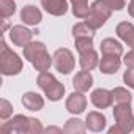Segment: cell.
I'll list each match as a JSON object with an SVG mask.
<instances>
[{
  "label": "cell",
  "mask_w": 134,
  "mask_h": 134,
  "mask_svg": "<svg viewBox=\"0 0 134 134\" xmlns=\"http://www.w3.org/2000/svg\"><path fill=\"white\" fill-rule=\"evenodd\" d=\"M74 46L79 54L93 49V38H74Z\"/></svg>",
  "instance_id": "484cf974"
},
{
  "label": "cell",
  "mask_w": 134,
  "mask_h": 134,
  "mask_svg": "<svg viewBox=\"0 0 134 134\" xmlns=\"http://www.w3.org/2000/svg\"><path fill=\"white\" fill-rule=\"evenodd\" d=\"M32 65H33V68H35L36 71L43 73V71H47V70L51 68V65H54V60H52V57L49 55V52L44 51L43 54H40V55L32 62Z\"/></svg>",
  "instance_id": "ffe728a7"
},
{
  "label": "cell",
  "mask_w": 134,
  "mask_h": 134,
  "mask_svg": "<svg viewBox=\"0 0 134 134\" xmlns=\"http://www.w3.org/2000/svg\"><path fill=\"white\" fill-rule=\"evenodd\" d=\"M115 33H117V36H118L126 46H129L131 49H134V25H132L131 22L123 21V22L117 24Z\"/></svg>",
  "instance_id": "8fae6325"
},
{
  "label": "cell",
  "mask_w": 134,
  "mask_h": 134,
  "mask_svg": "<svg viewBox=\"0 0 134 134\" xmlns=\"http://www.w3.org/2000/svg\"><path fill=\"white\" fill-rule=\"evenodd\" d=\"M43 131H44V128H43V125H41V121L38 118L24 117V123H22L21 134H40Z\"/></svg>",
  "instance_id": "d6986e66"
},
{
  "label": "cell",
  "mask_w": 134,
  "mask_h": 134,
  "mask_svg": "<svg viewBox=\"0 0 134 134\" xmlns=\"http://www.w3.org/2000/svg\"><path fill=\"white\" fill-rule=\"evenodd\" d=\"M38 87L44 92L49 101H60L65 95V85L57 81V77L47 71H43L36 77Z\"/></svg>",
  "instance_id": "7a4b0ae2"
},
{
  "label": "cell",
  "mask_w": 134,
  "mask_h": 134,
  "mask_svg": "<svg viewBox=\"0 0 134 134\" xmlns=\"http://www.w3.org/2000/svg\"><path fill=\"white\" fill-rule=\"evenodd\" d=\"M123 82H125L129 88H134V70H132V68H128V70L123 73Z\"/></svg>",
  "instance_id": "83f0119b"
},
{
  "label": "cell",
  "mask_w": 134,
  "mask_h": 134,
  "mask_svg": "<svg viewBox=\"0 0 134 134\" xmlns=\"http://www.w3.org/2000/svg\"><path fill=\"white\" fill-rule=\"evenodd\" d=\"M92 85H93V76L90 74V71L82 70V71L76 73V76L73 77V87L77 92L85 93L92 88Z\"/></svg>",
  "instance_id": "4fadbf2b"
},
{
  "label": "cell",
  "mask_w": 134,
  "mask_h": 134,
  "mask_svg": "<svg viewBox=\"0 0 134 134\" xmlns=\"http://www.w3.org/2000/svg\"><path fill=\"white\" fill-rule=\"evenodd\" d=\"M112 96H114L115 104H131L132 101V95L125 87H115L112 90Z\"/></svg>",
  "instance_id": "cb8c5ba5"
},
{
  "label": "cell",
  "mask_w": 134,
  "mask_h": 134,
  "mask_svg": "<svg viewBox=\"0 0 134 134\" xmlns=\"http://www.w3.org/2000/svg\"><path fill=\"white\" fill-rule=\"evenodd\" d=\"M109 134H123V131L120 129L118 125H114L112 128H109Z\"/></svg>",
  "instance_id": "4dcf8cb0"
},
{
  "label": "cell",
  "mask_w": 134,
  "mask_h": 134,
  "mask_svg": "<svg viewBox=\"0 0 134 134\" xmlns=\"http://www.w3.org/2000/svg\"><path fill=\"white\" fill-rule=\"evenodd\" d=\"M41 7L52 16H63L68 11V0H41Z\"/></svg>",
  "instance_id": "7c38bea8"
},
{
  "label": "cell",
  "mask_w": 134,
  "mask_h": 134,
  "mask_svg": "<svg viewBox=\"0 0 134 134\" xmlns=\"http://www.w3.org/2000/svg\"><path fill=\"white\" fill-rule=\"evenodd\" d=\"M90 99H92V104L96 109H107L114 103L112 92H109L106 88H96V90H93L92 95H90Z\"/></svg>",
  "instance_id": "ba28073f"
},
{
  "label": "cell",
  "mask_w": 134,
  "mask_h": 134,
  "mask_svg": "<svg viewBox=\"0 0 134 134\" xmlns=\"http://www.w3.org/2000/svg\"><path fill=\"white\" fill-rule=\"evenodd\" d=\"M21 21L25 25H38L43 21V13L35 5H25L21 10Z\"/></svg>",
  "instance_id": "9c48e42d"
},
{
  "label": "cell",
  "mask_w": 134,
  "mask_h": 134,
  "mask_svg": "<svg viewBox=\"0 0 134 134\" xmlns=\"http://www.w3.org/2000/svg\"><path fill=\"white\" fill-rule=\"evenodd\" d=\"M44 51H46L44 43H41V41H30V43L24 47V58L32 63V62H33L40 54H43Z\"/></svg>",
  "instance_id": "ac0fdd59"
},
{
  "label": "cell",
  "mask_w": 134,
  "mask_h": 134,
  "mask_svg": "<svg viewBox=\"0 0 134 134\" xmlns=\"http://www.w3.org/2000/svg\"><path fill=\"white\" fill-rule=\"evenodd\" d=\"M35 32L29 30L25 25H13L10 29V40L14 46H19V47H25L32 38H33Z\"/></svg>",
  "instance_id": "8992f818"
},
{
  "label": "cell",
  "mask_w": 134,
  "mask_h": 134,
  "mask_svg": "<svg viewBox=\"0 0 134 134\" xmlns=\"http://www.w3.org/2000/svg\"><path fill=\"white\" fill-rule=\"evenodd\" d=\"M13 114V106L10 101L7 99H0V118L2 120H8Z\"/></svg>",
  "instance_id": "4316f807"
},
{
  "label": "cell",
  "mask_w": 134,
  "mask_h": 134,
  "mask_svg": "<svg viewBox=\"0 0 134 134\" xmlns=\"http://www.w3.org/2000/svg\"><path fill=\"white\" fill-rule=\"evenodd\" d=\"M43 132H65V131L60 128H55V126H49V128H44Z\"/></svg>",
  "instance_id": "1f68e13d"
},
{
  "label": "cell",
  "mask_w": 134,
  "mask_h": 134,
  "mask_svg": "<svg viewBox=\"0 0 134 134\" xmlns=\"http://www.w3.org/2000/svg\"><path fill=\"white\" fill-rule=\"evenodd\" d=\"M16 13V2L14 0H0V16L3 19L11 18Z\"/></svg>",
  "instance_id": "d4e9b609"
},
{
  "label": "cell",
  "mask_w": 134,
  "mask_h": 134,
  "mask_svg": "<svg viewBox=\"0 0 134 134\" xmlns=\"http://www.w3.org/2000/svg\"><path fill=\"white\" fill-rule=\"evenodd\" d=\"M128 13H129L131 18H134V0H131L129 5H128Z\"/></svg>",
  "instance_id": "d6a6232c"
},
{
  "label": "cell",
  "mask_w": 134,
  "mask_h": 134,
  "mask_svg": "<svg viewBox=\"0 0 134 134\" xmlns=\"http://www.w3.org/2000/svg\"><path fill=\"white\" fill-rule=\"evenodd\" d=\"M65 107L70 114H74V115H79L82 114L85 109H87V98L82 92H73L68 98H66V103H65Z\"/></svg>",
  "instance_id": "52a82bcc"
},
{
  "label": "cell",
  "mask_w": 134,
  "mask_h": 134,
  "mask_svg": "<svg viewBox=\"0 0 134 134\" xmlns=\"http://www.w3.org/2000/svg\"><path fill=\"white\" fill-rule=\"evenodd\" d=\"M112 8H110V5H109V2L107 0H95V2L92 3V7H90V13H88V16L84 19L93 30H98V29H101L104 24H106V21L110 18V14H112Z\"/></svg>",
  "instance_id": "3957f363"
},
{
  "label": "cell",
  "mask_w": 134,
  "mask_h": 134,
  "mask_svg": "<svg viewBox=\"0 0 134 134\" xmlns=\"http://www.w3.org/2000/svg\"><path fill=\"white\" fill-rule=\"evenodd\" d=\"M107 2H109L110 8H112V10H115V11L123 10V8H125V5H126V0H107Z\"/></svg>",
  "instance_id": "f546056e"
},
{
  "label": "cell",
  "mask_w": 134,
  "mask_h": 134,
  "mask_svg": "<svg viewBox=\"0 0 134 134\" xmlns=\"http://www.w3.org/2000/svg\"><path fill=\"white\" fill-rule=\"evenodd\" d=\"M24 63L22 58L13 52L5 41H2V49H0V71L3 76H16L22 71Z\"/></svg>",
  "instance_id": "6da1fadb"
},
{
  "label": "cell",
  "mask_w": 134,
  "mask_h": 134,
  "mask_svg": "<svg viewBox=\"0 0 134 134\" xmlns=\"http://www.w3.org/2000/svg\"><path fill=\"white\" fill-rule=\"evenodd\" d=\"M71 7H73V14L77 19H85L90 13V7H88V0H70Z\"/></svg>",
  "instance_id": "7402d4cb"
},
{
  "label": "cell",
  "mask_w": 134,
  "mask_h": 134,
  "mask_svg": "<svg viewBox=\"0 0 134 134\" xmlns=\"http://www.w3.org/2000/svg\"><path fill=\"white\" fill-rule=\"evenodd\" d=\"M106 115L98 112V110H92L87 114V118H85V125H87V129L88 131H93V132H101L106 129Z\"/></svg>",
  "instance_id": "30bf717a"
},
{
  "label": "cell",
  "mask_w": 134,
  "mask_h": 134,
  "mask_svg": "<svg viewBox=\"0 0 134 134\" xmlns=\"http://www.w3.org/2000/svg\"><path fill=\"white\" fill-rule=\"evenodd\" d=\"M73 36L74 38H93L95 30L84 21V22H79L73 27Z\"/></svg>",
  "instance_id": "603a6c76"
},
{
  "label": "cell",
  "mask_w": 134,
  "mask_h": 134,
  "mask_svg": "<svg viewBox=\"0 0 134 134\" xmlns=\"http://www.w3.org/2000/svg\"><path fill=\"white\" fill-rule=\"evenodd\" d=\"M123 63L126 65V68H132V70H134V49H131V51L123 57Z\"/></svg>",
  "instance_id": "f1b7e54d"
},
{
  "label": "cell",
  "mask_w": 134,
  "mask_h": 134,
  "mask_svg": "<svg viewBox=\"0 0 134 134\" xmlns=\"http://www.w3.org/2000/svg\"><path fill=\"white\" fill-rule=\"evenodd\" d=\"M52 60H54V68L62 74H70L74 70V65H76L73 52L66 47L57 49L52 55Z\"/></svg>",
  "instance_id": "5b68a950"
},
{
  "label": "cell",
  "mask_w": 134,
  "mask_h": 134,
  "mask_svg": "<svg viewBox=\"0 0 134 134\" xmlns=\"http://www.w3.org/2000/svg\"><path fill=\"white\" fill-rule=\"evenodd\" d=\"M79 65L81 68L85 71H92L99 65V58H98V52L95 49H88L85 52L79 54Z\"/></svg>",
  "instance_id": "2e32d148"
},
{
  "label": "cell",
  "mask_w": 134,
  "mask_h": 134,
  "mask_svg": "<svg viewBox=\"0 0 134 134\" xmlns=\"http://www.w3.org/2000/svg\"><path fill=\"white\" fill-rule=\"evenodd\" d=\"M101 54L103 55H115V57H121L123 55V46L120 41L114 40V38H104L99 44Z\"/></svg>",
  "instance_id": "e0dca14e"
},
{
  "label": "cell",
  "mask_w": 134,
  "mask_h": 134,
  "mask_svg": "<svg viewBox=\"0 0 134 134\" xmlns=\"http://www.w3.org/2000/svg\"><path fill=\"white\" fill-rule=\"evenodd\" d=\"M63 131L66 134H84L87 131V125L81 121L79 118H70V120H66Z\"/></svg>",
  "instance_id": "44dd1931"
},
{
  "label": "cell",
  "mask_w": 134,
  "mask_h": 134,
  "mask_svg": "<svg viewBox=\"0 0 134 134\" xmlns=\"http://www.w3.org/2000/svg\"><path fill=\"white\" fill-rule=\"evenodd\" d=\"M112 112H114L115 125L120 126L123 134L134 131V115L131 110V104H115Z\"/></svg>",
  "instance_id": "277c9868"
},
{
  "label": "cell",
  "mask_w": 134,
  "mask_h": 134,
  "mask_svg": "<svg viewBox=\"0 0 134 134\" xmlns=\"http://www.w3.org/2000/svg\"><path fill=\"white\" fill-rule=\"evenodd\" d=\"M22 106L32 112H38L44 107V98L35 92H27L22 95Z\"/></svg>",
  "instance_id": "9a60e30c"
},
{
  "label": "cell",
  "mask_w": 134,
  "mask_h": 134,
  "mask_svg": "<svg viewBox=\"0 0 134 134\" xmlns=\"http://www.w3.org/2000/svg\"><path fill=\"white\" fill-rule=\"evenodd\" d=\"M98 66L103 74H115L121 66V60L120 57H115V55H103Z\"/></svg>",
  "instance_id": "5bb4252c"
}]
</instances>
